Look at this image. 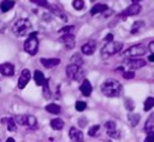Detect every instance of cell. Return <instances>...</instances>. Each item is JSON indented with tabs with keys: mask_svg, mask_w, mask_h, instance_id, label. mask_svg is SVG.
I'll return each instance as SVG.
<instances>
[{
	"mask_svg": "<svg viewBox=\"0 0 154 142\" xmlns=\"http://www.w3.org/2000/svg\"><path fill=\"white\" fill-rule=\"evenodd\" d=\"M122 84L112 78L106 79L102 84H101V93L107 96V97H117L120 95L122 93Z\"/></svg>",
	"mask_w": 154,
	"mask_h": 142,
	"instance_id": "1",
	"label": "cell"
},
{
	"mask_svg": "<svg viewBox=\"0 0 154 142\" xmlns=\"http://www.w3.org/2000/svg\"><path fill=\"white\" fill-rule=\"evenodd\" d=\"M30 30H31V22L28 18H20L18 20H16L12 25V32L17 37L28 35Z\"/></svg>",
	"mask_w": 154,
	"mask_h": 142,
	"instance_id": "2",
	"label": "cell"
},
{
	"mask_svg": "<svg viewBox=\"0 0 154 142\" xmlns=\"http://www.w3.org/2000/svg\"><path fill=\"white\" fill-rule=\"evenodd\" d=\"M123 48V43L120 41H109L101 48V57L103 59H107L108 57H112L117 53H119Z\"/></svg>",
	"mask_w": 154,
	"mask_h": 142,
	"instance_id": "3",
	"label": "cell"
},
{
	"mask_svg": "<svg viewBox=\"0 0 154 142\" xmlns=\"http://www.w3.org/2000/svg\"><path fill=\"white\" fill-rule=\"evenodd\" d=\"M36 36H37V32H31L29 37L25 40L24 46H23L24 51L30 55H35L38 49V40Z\"/></svg>",
	"mask_w": 154,
	"mask_h": 142,
	"instance_id": "4",
	"label": "cell"
},
{
	"mask_svg": "<svg viewBox=\"0 0 154 142\" xmlns=\"http://www.w3.org/2000/svg\"><path fill=\"white\" fill-rule=\"evenodd\" d=\"M13 118L17 122V124L25 125V126H28L30 129H35L37 126V119L34 116H30V114H18V116H16Z\"/></svg>",
	"mask_w": 154,
	"mask_h": 142,
	"instance_id": "5",
	"label": "cell"
},
{
	"mask_svg": "<svg viewBox=\"0 0 154 142\" xmlns=\"http://www.w3.org/2000/svg\"><path fill=\"white\" fill-rule=\"evenodd\" d=\"M147 49H148V47H146L144 45H141V43H140V45H135V46L128 48V49L123 53V57H125V58H130V57H141V55H143V54L147 53Z\"/></svg>",
	"mask_w": 154,
	"mask_h": 142,
	"instance_id": "6",
	"label": "cell"
},
{
	"mask_svg": "<svg viewBox=\"0 0 154 142\" xmlns=\"http://www.w3.org/2000/svg\"><path fill=\"white\" fill-rule=\"evenodd\" d=\"M141 5L140 4H131L130 6H128L122 13H119L118 18H122V19H126V17H130V16H136L141 12Z\"/></svg>",
	"mask_w": 154,
	"mask_h": 142,
	"instance_id": "7",
	"label": "cell"
},
{
	"mask_svg": "<svg viewBox=\"0 0 154 142\" xmlns=\"http://www.w3.org/2000/svg\"><path fill=\"white\" fill-rule=\"evenodd\" d=\"M59 40H60V42L65 46L66 49H72V48L75 47V45H76L73 34H63Z\"/></svg>",
	"mask_w": 154,
	"mask_h": 142,
	"instance_id": "8",
	"label": "cell"
},
{
	"mask_svg": "<svg viewBox=\"0 0 154 142\" xmlns=\"http://www.w3.org/2000/svg\"><path fill=\"white\" fill-rule=\"evenodd\" d=\"M30 78H31V73H30V71H29L28 69L22 70L20 76H19V79H18V88H19V89L25 88V85L29 83Z\"/></svg>",
	"mask_w": 154,
	"mask_h": 142,
	"instance_id": "9",
	"label": "cell"
},
{
	"mask_svg": "<svg viewBox=\"0 0 154 142\" xmlns=\"http://www.w3.org/2000/svg\"><path fill=\"white\" fill-rule=\"evenodd\" d=\"M0 73L2 76H13L14 75V66L11 64V63H4V64H0Z\"/></svg>",
	"mask_w": 154,
	"mask_h": 142,
	"instance_id": "10",
	"label": "cell"
},
{
	"mask_svg": "<svg viewBox=\"0 0 154 142\" xmlns=\"http://www.w3.org/2000/svg\"><path fill=\"white\" fill-rule=\"evenodd\" d=\"M48 10L54 14V16H57V17H59L61 20H64V22H67V16H66V13L61 10V8H59L58 6H55V5H49L48 4Z\"/></svg>",
	"mask_w": 154,
	"mask_h": 142,
	"instance_id": "11",
	"label": "cell"
},
{
	"mask_svg": "<svg viewBox=\"0 0 154 142\" xmlns=\"http://www.w3.org/2000/svg\"><path fill=\"white\" fill-rule=\"evenodd\" d=\"M79 70H81V66H78V65H76V64H73V63H70L67 66H66V75H67V77L69 78H76V76H77V73L79 72Z\"/></svg>",
	"mask_w": 154,
	"mask_h": 142,
	"instance_id": "12",
	"label": "cell"
},
{
	"mask_svg": "<svg viewBox=\"0 0 154 142\" xmlns=\"http://www.w3.org/2000/svg\"><path fill=\"white\" fill-rule=\"evenodd\" d=\"M40 63H41L45 67L52 69V67L59 65V64H60V60H59L58 58H41V59H40Z\"/></svg>",
	"mask_w": 154,
	"mask_h": 142,
	"instance_id": "13",
	"label": "cell"
},
{
	"mask_svg": "<svg viewBox=\"0 0 154 142\" xmlns=\"http://www.w3.org/2000/svg\"><path fill=\"white\" fill-rule=\"evenodd\" d=\"M95 49H96V43H95V41H89V42H87V43H84L83 46H82V53L83 54H85V55H91L94 52H95Z\"/></svg>",
	"mask_w": 154,
	"mask_h": 142,
	"instance_id": "14",
	"label": "cell"
},
{
	"mask_svg": "<svg viewBox=\"0 0 154 142\" xmlns=\"http://www.w3.org/2000/svg\"><path fill=\"white\" fill-rule=\"evenodd\" d=\"M146 65V61L143 59H130L128 61V67L129 70H137V69H141Z\"/></svg>",
	"mask_w": 154,
	"mask_h": 142,
	"instance_id": "15",
	"label": "cell"
},
{
	"mask_svg": "<svg viewBox=\"0 0 154 142\" xmlns=\"http://www.w3.org/2000/svg\"><path fill=\"white\" fill-rule=\"evenodd\" d=\"M69 137L72 141H83V134L81 130L76 129V128H71L69 130Z\"/></svg>",
	"mask_w": 154,
	"mask_h": 142,
	"instance_id": "16",
	"label": "cell"
},
{
	"mask_svg": "<svg viewBox=\"0 0 154 142\" xmlns=\"http://www.w3.org/2000/svg\"><path fill=\"white\" fill-rule=\"evenodd\" d=\"M79 90L82 91V94L84 96H89L90 93H91V90H93V87H91V84H90V82L88 79H84L82 82V85L79 87Z\"/></svg>",
	"mask_w": 154,
	"mask_h": 142,
	"instance_id": "17",
	"label": "cell"
},
{
	"mask_svg": "<svg viewBox=\"0 0 154 142\" xmlns=\"http://www.w3.org/2000/svg\"><path fill=\"white\" fill-rule=\"evenodd\" d=\"M144 22L143 20H136L134 24H132V26H131V29H130V32L131 34H140L143 29H144Z\"/></svg>",
	"mask_w": 154,
	"mask_h": 142,
	"instance_id": "18",
	"label": "cell"
},
{
	"mask_svg": "<svg viewBox=\"0 0 154 142\" xmlns=\"http://www.w3.org/2000/svg\"><path fill=\"white\" fill-rule=\"evenodd\" d=\"M107 10H108V6H107V5H105V4H96V5H94V6L91 7V10H90V14L94 16V14H96V13L106 12Z\"/></svg>",
	"mask_w": 154,
	"mask_h": 142,
	"instance_id": "19",
	"label": "cell"
},
{
	"mask_svg": "<svg viewBox=\"0 0 154 142\" xmlns=\"http://www.w3.org/2000/svg\"><path fill=\"white\" fill-rule=\"evenodd\" d=\"M34 79H35V83H36L37 85H41V87L47 82V79L45 78L43 73H42L41 71H38V70H36V71L34 72Z\"/></svg>",
	"mask_w": 154,
	"mask_h": 142,
	"instance_id": "20",
	"label": "cell"
},
{
	"mask_svg": "<svg viewBox=\"0 0 154 142\" xmlns=\"http://www.w3.org/2000/svg\"><path fill=\"white\" fill-rule=\"evenodd\" d=\"M13 6H14L13 0H2L0 2V10L2 12H8L11 8H13Z\"/></svg>",
	"mask_w": 154,
	"mask_h": 142,
	"instance_id": "21",
	"label": "cell"
},
{
	"mask_svg": "<svg viewBox=\"0 0 154 142\" xmlns=\"http://www.w3.org/2000/svg\"><path fill=\"white\" fill-rule=\"evenodd\" d=\"M51 128L54 130H61L64 128V120L60 118H54L51 120Z\"/></svg>",
	"mask_w": 154,
	"mask_h": 142,
	"instance_id": "22",
	"label": "cell"
},
{
	"mask_svg": "<svg viewBox=\"0 0 154 142\" xmlns=\"http://www.w3.org/2000/svg\"><path fill=\"white\" fill-rule=\"evenodd\" d=\"M46 111L49 112V113H52V114H59L60 111H61V108L57 103H49V105L46 106Z\"/></svg>",
	"mask_w": 154,
	"mask_h": 142,
	"instance_id": "23",
	"label": "cell"
},
{
	"mask_svg": "<svg viewBox=\"0 0 154 142\" xmlns=\"http://www.w3.org/2000/svg\"><path fill=\"white\" fill-rule=\"evenodd\" d=\"M128 119H129L131 126H136V125L138 124L140 119H141V116H140L138 113H130V114L128 116Z\"/></svg>",
	"mask_w": 154,
	"mask_h": 142,
	"instance_id": "24",
	"label": "cell"
},
{
	"mask_svg": "<svg viewBox=\"0 0 154 142\" xmlns=\"http://www.w3.org/2000/svg\"><path fill=\"white\" fill-rule=\"evenodd\" d=\"M153 128H154V113H150L148 119H147V122H146V124H144V130L146 131H150Z\"/></svg>",
	"mask_w": 154,
	"mask_h": 142,
	"instance_id": "25",
	"label": "cell"
},
{
	"mask_svg": "<svg viewBox=\"0 0 154 142\" xmlns=\"http://www.w3.org/2000/svg\"><path fill=\"white\" fill-rule=\"evenodd\" d=\"M6 124H7L8 131H16L17 130V122L14 120V118H7Z\"/></svg>",
	"mask_w": 154,
	"mask_h": 142,
	"instance_id": "26",
	"label": "cell"
},
{
	"mask_svg": "<svg viewBox=\"0 0 154 142\" xmlns=\"http://www.w3.org/2000/svg\"><path fill=\"white\" fill-rule=\"evenodd\" d=\"M154 107V97H147L146 101H144V106H143V110L146 112H148L149 110H152Z\"/></svg>",
	"mask_w": 154,
	"mask_h": 142,
	"instance_id": "27",
	"label": "cell"
},
{
	"mask_svg": "<svg viewBox=\"0 0 154 142\" xmlns=\"http://www.w3.org/2000/svg\"><path fill=\"white\" fill-rule=\"evenodd\" d=\"M124 105H125V108H126L129 112H131V111L135 108V103H134L132 99L126 97V99H125V101H124Z\"/></svg>",
	"mask_w": 154,
	"mask_h": 142,
	"instance_id": "28",
	"label": "cell"
},
{
	"mask_svg": "<svg viewBox=\"0 0 154 142\" xmlns=\"http://www.w3.org/2000/svg\"><path fill=\"white\" fill-rule=\"evenodd\" d=\"M72 6L75 10L79 11V10H83L84 8V1L83 0H73L72 1Z\"/></svg>",
	"mask_w": 154,
	"mask_h": 142,
	"instance_id": "29",
	"label": "cell"
},
{
	"mask_svg": "<svg viewBox=\"0 0 154 142\" xmlns=\"http://www.w3.org/2000/svg\"><path fill=\"white\" fill-rule=\"evenodd\" d=\"M75 30H76V28L73 25H66L63 29H60L59 32H63V34H73Z\"/></svg>",
	"mask_w": 154,
	"mask_h": 142,
	"instance_id": "30",
	"label": "cell"
},
{
	"mask_svg": "<svg viewBox=\"0 0 154 142\" xmlns=\"http://www.w3.org/2000/svg\"><path fill=\"white\" fill-rule=\"evenodd\" d=\"M71 63L78 65V66H82V65H83V59H82V57H81L79 54H75V55L71 58Z\"/></svg>",
	"mask_w": 154,
	"mask_h": 142,
	"instance_id": "31",
	"label": "cell"
},
{
	"mask_svg": "<svg viewBox=\"0 0 154 142\" xmlns=\"http://www.w3.org/2000/svg\"><path fill=\"white\" fill-rule=\"evenodd\" d=\"M99 130H100V125H99V124H95V125H93L91 128H89L88 135H89V136H96L97 132H99Z\"/></svg>",
	"mask_w": 154,
	"mask_h": 142,
	"instance_id": "32",
	"label": "cell"
},
{
	"mask_svg": "<svg viewBox=\"0 0 154 142\" xmlns=\"http://www.w3.org/2000/svg\"><path fill=\"white\" fill-rule=\"evenodd\" d=\"M107 135L112 138H119L120 137V131L118 129H113V130H107Z\"/></svg>",
	"mask_w": 154,
	"mask_h": 142,
	"instance_id": "33",
	"label": "cell"
},
{
	"mask_svg": "<svg viewBox=\"0 0 154 142\" xmlns=\"http://www.w3.org/2000/svg\"><path fill=\"white\" fill-rule=\"evenodd\" d=\"M42 87H43V95H45V97H46V99H49L51 95H52V93H51V89H49V87H48V81H47Z\"/></svg>",
	"mask_w": 154,
	"mask_h": 142,
	"instance_id": "34",
	"label": "cell"
},
{
	"mask_svg": "<svg viewBox=\"0 0 154 142\" xmlns=\"http://www.w3.org/2000/svg\"><path fill=\"white\" fill-rule=\"evenodd\" d=\"M75 107H76V110L78 112H82V111H84L87 108V103L84 101H77L76 105H75Z\"/></svg>",
	"mask_w": 154,
	"mask_h": 142,
	"instance_id": "35",
	"label": "cell"
},
{
	"mask_svg": "<svg viewBox=\"0 0 154 142\" xmlns=\"http://www.w3.org/2000/svg\"><path fill=\"white\" fill-rule=\"evenodd\" d=\"M123 77L125 79H132L135 77V72L132 70H129V71H124L123 72Z\"/></svg>",
	"mask_w": 154,
	"mask_h": 142,
	"instance_id": "36",
	"label": "cell"
},
{
	"mask_svg": "<svg viewBox=\"0 0 154 142\" xmlns=\"http://www.w3.org/2000/svg\"><path fill=\"white\" fill-rule=\"evenodd\" d=\"M105 128H106V130H113V129H117V124L113 120H108V122H106Z\"/></svg>",
	"mask_w": 154,
	"mask_h": 142,
	"instance_id": "37",
	"label": "cell"
},
{
	"mask_svg": "<svg viewBox=\"0 0 154 142\" xmlns=\"http://www.w3.org/2000/svg\"><path fill=\"white\" fill-rule=\"evenodd\" d=\"M30 1L36 4V5H38V6H41V7H47L48 6V1L47 0H30Z\"/></svg>",
	"mask_w": 154,
	"mask_h": 142,
	"instance_id": "38",
	"label": "cell"
},
{
	"mask_svg": "<svg viewBox=\"0 0 154 142\" xmlns=\"http://www.w3.org/2000/svg\"><path fill=\"white\" fill-rule=\"evenodd\" d=\"M146 141L148 142H154V131H148V135H147V137H146Z\"/></svg>",
	"mask_w": 154,
	"mask_h": 142,
	"instance_id": "39",
	"label": "cell"
},
{
	"mask_svg": "<svg viewBox=\"0 0 154 142\" xmlns=\"http://www.w3.org/2000/svg\"><path fill=\"white\" fill-rule=\"evenodd\" d=\"M112 39H113V35H112V34H107V35H106V37H105L103 40H105V41H107V42H109V41H112Z\"/></svg>",
	"mask_w": 154,
	"mask_h": 142,
	"instance_id": "40",
	"label": "cell"
},
{
	"mask_svg": "<svg viewBox=\"0 0 154 142\" xmlns=\"http://www.w3.org/2000/svg\"><path fill=\"white\" fill-rule=\"evenodd\" d=\"M85 122H87V120H85V118H83V120H82V118H81V119L78 120L79 126H82V128H83V126H85Z\"/></svg>",
	"mask_w": 154,
	"mask_h": 142,
	"instance_id": "41",
	"label": "cell"
},
{
	"mask_svg": "<svg viewBox=\"0 0 154 142\" xmlns=\"http://www.w3.org/2000/svg\"><path fill=\"white\" fill-rule=\"evenodd\" d=\"M148 48H149V51H150L152 53H154V41H152V42L149 43V46H148Z\"/></svg>",
	"mask_w": 154,
	"mask_h": 142,
	"instance_id": "42",
	"label": "cell"
},
{
	"mask_svg": "<svg viewBox=\"0 0 154 142\" xmlns=\"http://www.w3.org/2000/svg\"><path fill=\"white\" fill-rule=\"evenodd\" d=\"M148 59H149V61H154V53H152V54L148 57Z\"/></svg>",
	"mask_w": 154,
	"mask_h": 142,
	"instance_id": "43",
	"label": "cell"
},
{
	"mask_svg": "<svg viewBox=\"0 0 154 142\" xmlns=\"http://www.w3.org/2000/svg\"><path fill=\"white\" fill-rule=\"evenodd\" d=\"M132 1V4H138L140 1H142V0H131Z\"/></svg>",
	"mask_w": 154,
	"mask_h": 142,
	"instance_id": "44",
	"label": "cell"
},
{
	"mask_svg": "<svg viewBox=\"0 0 154 142\" xmlns=\"http://www.w3.org/2000/svg\"><path fill=\"white\" fill-rule=\"evenodd\" d=\"M7 141H14V138H12V137H8V138H7Z\"/></svg>",
	"mask_w": 154,
	"mask_h": 142,
	"instance_id": "45",
	"label": "cell"
},
{
	"mask_svg": "<svg viewBox=\"0 0 154 142\" xmlns=\"http://www.w3.org/2000/svg\"><path fill=\"white\" fill-rule=\"evenodd\" d=\"M90 1H94V0H90Z\"/></svg>",
	"mask_w": 154,
	"mask_h": 142,
	"instance_id": "46",
	"label": "cell"
}]
</instances>
